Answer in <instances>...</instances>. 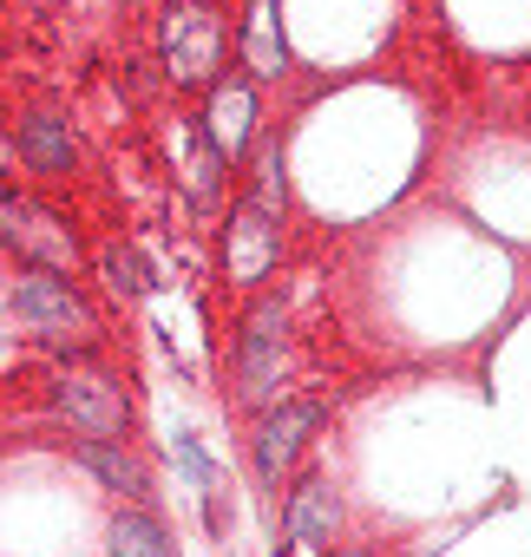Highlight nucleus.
<instances>
[{"instance_id": "obj_12", "label": "nucleus", "mask_w": 531, "mask_h": 557, "mask_svg": "<svg viewBox=\"0 0 531 557\" xmlns=\"http://www.w3.org/2000/svg\"><path fill=\"white\" fill-rule=\"evenodd\" d=\"M21 158H27L34 171H66V164H73L66 125H60V119H27V125H21Z\"/></svg>"}, {"instance_id": "obj_6", "label": "nucleus", "mask_w": 531, "mask_h": 557, "mask_svg": "<svg viewBox=\"0 0 531 557\" xmlns=\"http://www.w3.org/2000/svg\"><path fill=\"white\" fill-rule=\"evenodd\" d=\"M203 138H210V151L223 164H236L249 151V138H256V86L249 79L210 86V99H203Z\"/></svg>"}, {"instance_id": "obj_15", "label": "nucleus", "mask_w": 531, "mask_h": 557, "mask_svg": "<svg viewBox=\"0 0 531 557\" xmlns=\"http://www.w3.org/2000/svg\"><path fill=\"white\" fill-rule=\"evenodd\" d=\"M177 459H184V472H190V485H210V459L197 453V440H190V433H177Z\"/></svg>"}, {"instance_id": "obj_2", "label": "nucleus", "mask_w": 531, "mask_h": 557, "mask_svg": "<svg viewBox=\"0 0 531 557\" xmlns=\"http://www.w3.org/2000/svg\"><path fill=\"white\" fill-rule=\"evenodd\" d=\"M14 309H21L47 342H66V348H92V342H99L92 309L79 302V289L66 283L60 269H27L21 289H14Z\"/></svg>"}, {"instance_id": "obj_9", "label": "nucleus", "mask_w": 531, "mask_h": 557, "mask_svg": "<svg viewBox=\"0 0 531 557\" xmlns=\"http://www.w3.org/2000/svg\"><path fill=\"white\" fill-rule=\"evenodd\" d=\"M335 518H342V505H335V492H329L322 479H302V485L289 492V511H283V531H289V544H322V537L335 531Z\"/></svg>"}, {"instance_id": "obj_14", "label": "nucleus", "mask_w": 531, "mask_h": 557, "mask_svg": "<svg viewBox=\"0 0 531 557\" xmlns=\"http://www.w3.org/2000/svg\"><path fill=\"white\" fill-rule=\"evenodd\" d=\"M34 216L21 210V203H8V197H0V243H14V249H27L34 243V230H27Z\"/></svg>"}, {"instance_id": "obj_8", "label": "nucleus", "mask_w": 531, "mask_h": 557, "mask_svg": "<svg viewBox=\"0 0 531 557\" xmlns=\"http://www.w3.org/2000/svg\"><path fill=\"white\" fill-rule=\"evenodd\" d=\"M236 47H243L249 79H276V73H289V40H283V8H276V0H249Z\"/></svg>"}, {"instance_id": "obj_1", "label": "nucleus", "mask_w": 531, "mask_h": 557, "mask_svg": "<svg viewBox=\"0 0 531 557\" xmlns=\"http://www.w3.org/2000/svg\"><path fill=\"white\" fill-rule=\"evenodd\" d=\"M158 47H164V73L177 86H210L223 73V53H230L223 8H217V0H164Z\"/></svg>"}, {"instance_id": "obj_3", "label": "nucleus", "mask_w": 531, "mask_h": 557, "mask_svg": "<svg viewBox=\"0 0 531 557\" xmlns=\"http://www.w3.org/2000/svg\"><path fill=\"white\" fill-rule=\"evenodd\" d=\"M53 400H60V413H66L86 440H119L125 420H132L125 387H119L112 374H99V368H66L60 387H53Z\"/></svg>"}, {"instance_id": "obj_13", "label": "nucleus", "mask_w": 531, "mask_h": 557, "mask_svg": "<svg viewBox=\"0 0 531 557\" xmlns=\"http://www.w3.org/2000/svg\"><path fill=\"white\" fill-rule=\"evenodd\" d=\"M106 275H112V289H125V296H145L151 289V275H145V262L132 249H106Z\"/></svg>"}, {"instance_id": "obj_10", "label": "nucleus", "mask_w": 531, "mask_h": 557, "mask_svg": "<svg viewBox=\"0 0 531 557\" xmlns=\"http://www.w3.org/2000/svg\"><path fill=\"white\" fill-rule=\"evenodd\" d=\"M79 466L86 472H99L112 492H125V498H151V472L125 453V446H112V440H86L79 446Z\"/></svg>"}, {"instance_id": "obj_4", "label": "nucleus", "mask_w": 531, "mask_h": 557, "mask_svg": "<svg viewBox=\"0 0 531 557\" xmlns=\"http://www.w3.org/2000/svg\"><path fill=\"white\" fill-rule=\"evenodd\" d=\"M276 249H283V230H276V210L270 203H236L230 223H223V269L236 289H256L262 275L276 269Z\"/></svg>"}, {"instance_id": "obj_11", "label": "nucleus", "mask_w": 531, "mask_h": 557, "mask_svg": "<svg viewBox=\"0 0 531 557\" xmlns=\"http://www.w3.org/2000/svg\"><path fill=\"white\" fill-rule=\"evenodd\" d=\"M106 544H112V557H177L171 537H164V524L151 511H119L106 524Z\"/></svg>"}, {"instance_id": "obj_5", "label": "nucleus", "mask_w": 531, "mask_h": 557, "mask_svg": "<svg viewBox=\"0 0 531 557\" xmlns=\"http://www.w3.org/2000/svg\"><path fill=\"white\" fill-rule=\"evenodd\" d=\"M236 381H243V400H270V394H276V381H283V309H276V302H262V309L243 322Z\"/></svg>"}, {"instance_id": "obj_7", "label": "nucleus", "mask_w": 531, "mask_h": 557, "mask_svg": "<svg viewBox=\"0 0 531 557\" xmlns=\"http://www.w3.org/2000/svg\"><path fill=\"white\" fill-rule=\"evenodd\" d=\"M316 426H322V407H316V400L276 407L270 420L256 426V446H249V453H256V472H262V485H276V479L296 466V453L309 446V433H316Z\"/></svg>"}, {"instance_id": "obj_16", "label": "nucleus", "mask_w": 531, "mask_h": 557, "mask_svg": "<svg viewBox=\"0 0 531 557\" xmlns=\"http://www.w3.org/2000/svg\"><path fill=\"white\" fill-rule=\"evenodd\" d=\"M335 557H361V550H335Z\"/></svg>"}]
</instances>
